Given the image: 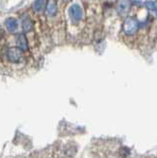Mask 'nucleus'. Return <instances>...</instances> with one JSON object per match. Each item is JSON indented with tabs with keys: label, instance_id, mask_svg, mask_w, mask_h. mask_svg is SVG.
Listing matches in <instances>:
<instances>
[{
	"label": "nucleus",
	"instance_id": "nucleus-1",
	"mask_svg": "<svg viewBox=\"0 0 157 158\" xmlns=\"http://www.w3.org/2000/svg\"><path fill=\"white\" fill-rule=\"evenodd\" d=\"M138 30V22L134 17H129L125 20L122 25V31L126 36H132Z\"/></svg>",
	"mask_w": 157,
	"mask_h": 158
},
{
	"label": "nucleus",
	"instance_id": "nucleus-2",
	"mask_svg": "<svg viewBox=\"0 0 157 158\" xmlns=\"http://www.w3.org/2000/svg\"><path fill=\"white\" fill-rule=\"evenodd\" d=\"M7 57L12 62H19L23 57V51L18 47L10 48L7 51Z\"/></svg>",
	"mask_w": 157,
	"mask_h": 158
},
{
	"label": "nucleus",
	"instance_id": "nucleus-3",
	"mask_svg": "<svg viewBox=\"0 0 157 158\" xmlns=\"http://www.w3.org/2000/svg\"><path fill=\"white\" fill-rule=\"evenodd\" d=\"M130 0H120L117 5V12L120 16H126L130 9Z\"/></svg>",
	"mask_w": 157,
	"mask_h": 158
},
{
	"label": "nucleus",
	"instance_id": "nucleus-4",
	"mask_svg": "<svg viewBox=\"0 0 157 158\" xmlns=\"http://www.w3.org/2000/svg\"><path fill=\"white\" fill-rule=\"evenodd\" d=\"M69 14H70L71 18L74 20L75 22L80 21V20L82 19V17H83L82 8L78 4H73L69 8Z\"/></svg>",
	"mask_w": 157,
	"mask_h": 158
},
{
	"label": "nucleus",
	"instance_id": "nucleus-5",
	"mask_svg": "<svg viewBox=\"0 0 157 158\" xmlns=\"http://www.w3.org/2000/svg\"><path fill=\"white\" fill-rule=\"evenodd\" d=\"M57 13V3L56 0H48L46 5V14L48 16H56Z\"/></svg>",
	"mask_w": 157,
	"mask_h": 158
},
{
	"label": "nucleus",
	"instance_id": "nucleus-6",
	"mask_svg": "<svg viewBox=\"0 0 157 158\" xmlns=\"http://www.w3.org/2000/svg\"><path fill=\"white\" fill-rule=\"evenodd\" d=\"M17 44H18V48L22 49V51H28L29 48V44H28V41H27V38L24 34H20L17 38Z\"/></svg>",
	"mask_w": 157,
	"mask_h": 158
},
{
	"label": "nucleus",
	"instance_id": "nucleus-7",
	"mask_svg": "<svg viewBox=\"0 0 157 158\" xmlns=\"http://www.w3.org/2000/svg\"><path fill=\"white\" fill-rule=\"evenodd\" d=\"M5 26L9 32H15L18 28V21L13 17L7 18L5 20Z\"/></svg>",
	"mask_w": 157,
	"mask_h": 158
},
{
	"label": "nucleus",
	"instance_id": "nucleus-8",
	"mask_svg": "<svg viewBox=\"0 0 157 158\" xmlns=\"http://www.w3.org/2000/svg\"><path fill=\"white\" fill-rule=\"evenodd\" d=\"M22 27H23V31L26 33L30 32L33 29V21L27 15L22 19Z\"/></svg>",
	"mask_w": 157,
	"mask_h": 158
},
{
	"label": "nucleus",
	"instance_id": "nucleus-9",
	"mask_svg": "<svg viewBox=\"0 0 157 158\" xmlns=\"http://www.w3.org/2000/svg\"><path fill=\"white\" fill-rule=\"evenodd\" d=\"M46 0H35L33 7L36 12H42L43 9H46Z\"/></svg>",
	"mask_w": 157,
	"mask_h": 158
},
{
	"label": "nucleus",
	"instance_id": "nucleus-10",
	"mask_svg": "<svg viewBox=\"0 0 157 158\" xmlns=\"http://www.w3.org/2000/svg\"><path fill=\"white\" fill-rule=\"evenodd\" d=\"M145 7L150 11H157V1H146Z\"/></svg>",
	"mask_w": 157,
	"mask_h": 158
},
{
	"label": "nucleus",
	"instance_id": "nucleus-11",
	"mask_svg": "<svg viewBox=\"0 0 157 158\" xmlns=\"http://www.w3.org/2000/svg\"><path fill=\"white\" fill-rule=\"evenodd\" d=\"M2 36H3V29L1 26H0V39L2 38Z\"/></svg>",
	"mask_w": 157,
	"mask_h": 158
}]
</instances>
